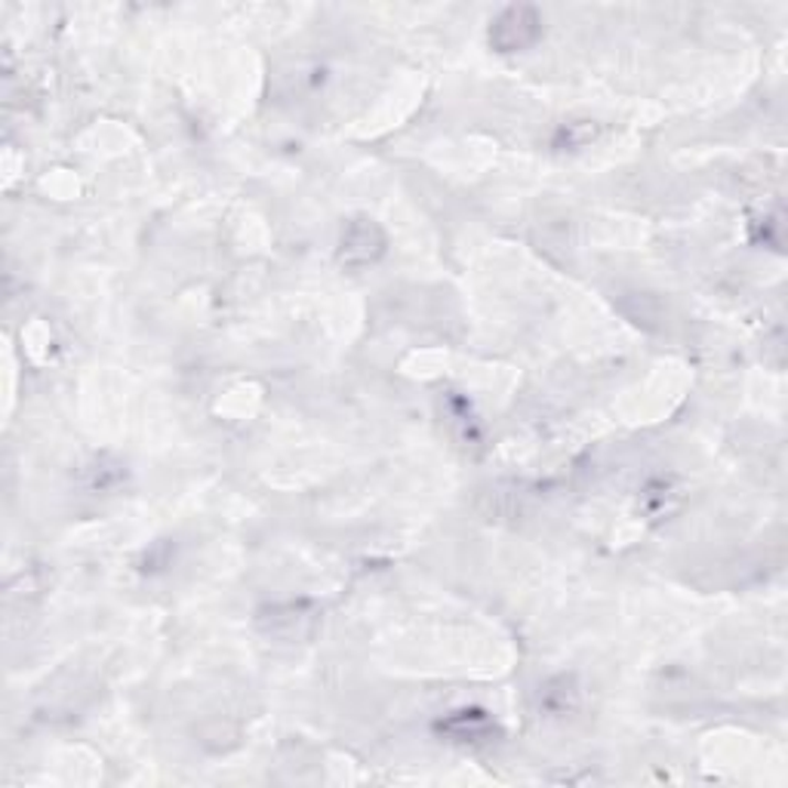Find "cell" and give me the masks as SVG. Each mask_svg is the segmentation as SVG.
<instances>
[{
    "label": "cell",
    "mask_w": 788,
    "mask_h": 788,
    "mask_svg": "<svg viewBox=\"0 0 788 788\" xmlns=\"http://www.w3.org/2000/svg\"><path fill=\"white\" fill-rule=\"evenodd\" d=\"M536 34H539V19H536L533 10L515 7L493 25L490 41L499 50H521V46L533 44Z\"/></svg>",
    "instance_id": "obj_1"
},
{
    "label": "cell",
    "mask_w": 788,
    "mask_h": 788,
    "mask_svg": "<svg viewBox=\"0 0 788 788\" xmlns=\"http://www.w3.org/2000/svg\"><path fill=\"white\" fill-rule=\"evenodd\" d=\"M382 247H386L382 231L373 223H367V219L348 225V231L343 235V259L345 262H352V266L373 262L376 256L382 253Z\"/></svg>",
    "instance_id": "obj_2"
}]
</instances>
